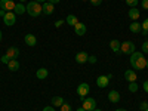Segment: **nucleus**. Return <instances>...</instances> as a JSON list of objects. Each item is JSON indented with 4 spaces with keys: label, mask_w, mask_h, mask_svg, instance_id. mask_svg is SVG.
Segmentation results:
<instances>
[{
    "label": "nucleus",
    "mask_w": 148,
    "mask_h": 111,
    "mask_svg": "<svg viewBox=\"0 0 148 111\" xmlns=\"http://www.w3.org/2000/svg\"><path fill=\"white\" fill-rule=\"evenodd\" d=\"M130 65L133 67V70H144L147 67V59H145L144 53L135 51L130 55Z\"/></svg>",
    "instance_id": "f257e3e1"
},
{
    "label": "nucleus",
    "mask_w": 148,
    "mask_h": 111,
    "mask_svg": "<svg viewBox=\"0 0 148 111\" xmlns=\"http://www.w3.org/2000/svg\"><path fill=\"white\" fill-rule=\"evenodd\" d=\"M27 14L30 16H39L40 14H43V9H42V5L37 3V2H30L27 3Z\"/></svg>",
    "instance_id": "f03ea898"
},
{
    "label": "nucleus",
    "mask_w": 148,
    "mask_h": 111,
    "mask_svg": "<svg viewBox=\"0 0 148 111\" xmlns=\"http://www.w3.org/2000/svg\"><path fill=\"white\" fill-rule=\"evenodd\" d=\"M120 51H121V53H126V55H132L133 52H135V45H133V42H123L121 45H120Z\"/></svg>",
    "instance_id": "7ed1b4c3"
},
{
    "label": "nucleus",
    "mask_w": 148,
    "mask_h": 111,
    "mask_svg": "<svg viewBox=\"0 0 148 111\" xmlns=\"http://www.w3.org/2000/svg\"><path fill=\"white\" fill-rule=\"evenodd\" d=\"M3 22H5V25H8V27L15 25V22H16L15 12H6V15L3 16Z\"/></svg>",
    "instance_id": "20e7f679"
},
{
    "label": "nucleus",
    "mask_w": 148,
    "mask_h": 111,
    "mask_svg": "<svg viewBox=\"0 0 148 111\" xmlns=\"http://www.w3.org/2000/svg\"><path fill=\"white\" fill-rule=\"evenodd\" d=\"M82 107L86 111H93L96 108V101L93 99V98H84V101L82 102Z\"/></svg>",
    "instance_id": "39448f33"
},
{
    "label": "nucleus",
    "mask_w": 148,
    "mask_h": 111,
    "mask_svg": "<svg viewBox=\"0 0 148 111\" xmlns=\"http://www.w3.org/2000/svg\"><path fill=\"white\" fill-rule=\"evenodd\" d=\"M0 9H3L6 12H14L15 2L14 0H0Z\"/></svg>",
    "instance_id": "423d86ee"
},
{
    "label": "nucleus",
    "mask_w": 148,
    "mask_h": 111,
    "mask_svg": "<svg viewBox=\"0 0 148 111\" xmlns=\"http://www.w3.org/2000/svg\"><path fill=\"white\" fill-rule=\"evenodd\" d=\"M89 90H90V86H89L88 83H80V84L77 86V93H79V96H84V98H86V95L89 93Z\"/></svg>",
    "instance_id": "0eeeda50"
},
{
    "label": "nucleus",
    "mask_w": 148,
    "mask_h": 111,
    "mask_svg": "<svg viewBox=\"0 0 148 111\" xmlns=\"http://www.w3.org/2000/svg\"><path fill=\"white\" fill-rule=\"evenodd\" d=\"M74 31H76L77 36H84V34H86V24L77 22L76 25H74Z\"/></svg>",
    "instance_id": "6e6552de"
},
{
    "label": "nucleus",
    "mask_w": 148,
    "mask_h": 111,
    "mask_svg": "<svg viewBox=\"0 0 148 111\" xmlns=\"http://www.w3.org/2000/svg\"><path fill=\"white\" fill-rule=\"evenodd\" d=\"M6 55L10 58V59H16L18 58V55H19V49L18 47H8V51H6Z\"/></svg>",
    "instance_id": "1a4fd4ad"
},
{
    "label": "nucleus",
    "mask_w": 148,
    "mask_h": 111,
    "mask_svg": "<svg viewBox=\"0 0 148 111\" xmlns=\"http://www.w3.org/2000/svg\"><path fill=\"white\" fill-rule=\"evenodd\" d=\"M24 42L27 43V46H36L37 45V37L34 36V34H27L25 37H24Z\"/></svg>",
    "instance_id": "9d476101"
},
{
    "label": "nucleus",
    "mask_w": 148,
    "mask_h": 111,
    "mask_svg": "<svg viewBox=\"0 0 148 111\" xmlns=\"http://www.w3.org/2000/svg\"><path fill=\"white\" fill-rule=\"evenodd\" d=\"M42 9H43V14H45V15H52V14H53V10H55L53 5H52V3H49V2H45L43 6H42Z\"/></svg>",
    "instance_id": "9b49d317"
},
{
    "label": "nucleus",
    "mask_w": 148,
    "mask_h": 111,
    "mask_svg": "<svg viewBox=\"0 0 148 111\" xmlns=\"http://www.w3.org/2000/svg\"><path fill=\"white\" fill-rule=\"evenodd\" d=\"M110 83V79L107 76H99L96 79V84H98V88H107Z\"/></svg>",
    "instance_id": "f8f14e48"
},
{
    "label": "nucleus",
    "mask_w": 148,
    "mask_h": 111,
    "mask_svg": "<svg viewBox=\"0 0 148 111\" xmlns=\"http://www.w3.org/2000/svg\"><path fill=\"white\" fill-rule=\"evenodd\" d=\"M108 99H110V102L117 104V102L120 101V93H119L117 90H111V92H108Z\"/></svg>",
    "instance_id": "ddd939ff"
},
{
    "label": "nucleus",
    "mask_w": 148,
    "mask_h": 111,
    "mask_svg": "<svg viewBox=\"0 0 148 111\" xmlns=\"http://www.w3.org/2000/svg\"><path fill=\"white\" fill-rule=\"evenodd\" d=\"M125 79L130 83V82H136L138 76H136V73H135L133 70H127V71H125Z\"/></svg>",
    "instance_id": "4468645a"
},
{
    "label": "nucleus",
    "mask_w": 148,
    "mask_h": 111,
    "mask_svg": "<svg viewBox=\"0 0 148 111\" xmlns=\"http://www.w3.org/2000/svg\"><path fill=\"white\" fill-rule=\"evenodd\" d=\"M88 58H89V55L86 53V52H79V53L76 55V62L84 64V62H88Z\"/></svg>",
    "instance_id": "2eb2a0df"
},
{
    "label": "nucleus",
    "mask_w": 148,
    "mask_h": 111,
    "mask_svg": "<svg viewBox=\"0 0 148 111\" xmlns=\"http://www.w3.org/2000/svg\"><path fill=\"white\" fill-rule=\"evenodd\" d=\"M127 15H129V18H130L132 21H136V19H138V18L141 16V12H139V10H138L136 8H130V9H129V14H127Z\"/></svg>",
    "instance_id": "dca6fc26"
},
{
    "label": "nucleus",
    "mask_w": 148,
    "mask_h": 111,
    "mask_svg": "<svg viewBox=\"0 0 148 111\" xmlns=\"http://www.w3.org/2000/svg\"><path fill=\"white\" fill-rule=\"evenodd\" d=\"M14 12H15V15H22V14H25V12H27V8L24 6L22 3H18V5H15Z\"/></svg>",
    "instance_id": "f3484780"
},
{
    "label": "nucleus",
    "mask_w": 148,
    "mask_h": 111,
    "mask_svg": "<svg viewBox=\"0 0 148 111\" xmlns=\"http://www.w3.org/2000/svg\"><path fill=\"white\" fill-rule=\"evenodd\" d=\"M8 67H9L10 71H18V70H19V62H18L16 59H10L9 64H8Z\"/></svg>",
    "instance_id": "a211bd4d"
},
{
    "label": "nucleus",
    "mask_w": 148,
    "mask_h": 111,
    "mask_svg": "<svg viewBox=\"0 0 148 111\" xmlns=\"http://www.w3.org/2000/svg\"><path fill=\"white\" fill-rule=\"evenodd\" d=\"M47 70L46 68H39V70H37V73H36V76H37V79H39V80H43V79H46L47 77Z\"/></svg>",
    "instance_id": "6ab92c4d"
},
{
    "label": "nucleus",
    "mask_w": 148,
    "mask_h": 111,
    "mask_svg": "<svg viewBox=\"0 0 148 111\" xmlns=\"http://www.w3.org/2000/svg\"><path fill=\"white\" fill-rule=\"evenodd\" d=\"M62 104H65V101H64L62 96H53V98H52V105H53V107H61Z\"/></svg>",
    "instance_id": "aec40b11"
},
{
    "label": "nucleus",
    "mask_w": 148,
    "mask_h": 111,
    "mask_svg": "<svg viewBox=\"0 0 148 111\" xmlns=\"http://www.w3.org/2000/svg\"><path fill=\"white\" fill-rule=\"evenodd\" d=\"M120 42L119 40H111L110 42V49H111V51H113V52H120Z\"/></svg>",
    "instance_id": "412c9836"
},
{
    "label": "nucleus",
    "mask_w": 148,
    "mask_h": 111,
    "mask_svg": "<svg viewBox=\"0 0 148 111\" xmlns=\"http://www.w3.org/2000/svg\"><path fill=\"white\" fill-rule=\"evenodd\" d=\"M129 30H130L132 33H139V31L142 30V27H141V24H139V22H136V21H133V22L130 24V27H129Z\"/></svg>",
    "instance_id": "4be33fe9"
},
{
    "label": "nucleus",
    "mask_w": 148,
    "mask_h": 111,
    "mask_svg": "<svg viewBox=\"0 0 148 111\" xmlns=\"http://www.w3.org/2000/svg\"><path fill=\"white\" fill-rule=\"evenodd\" d=\"M65 22L68 24V25L74 27V25H76V24L79 22V19H77V16H76V15H68V16H67V19H65Z\"/></svg>",
    "instance_id": "5701e85b"
},
{
    "label": "nucleus",
    "mask_w": 148,
    "mask_h": 111,
    "mask_svg": "<svg viewBox=\"0 0 148 111\" xmlns=\"http://www.w3.org/2000/svg\"><path fill=\"white\" fill-rule=\"evenodd\" d=\"M129 90L133 92V93L138 92V83H136V82H130V83H129Z\"/></svg>",
    "instance_id": "b1692460"
},
{
    "label": "nucleus",
    "mask_w": 148,
    "mask_h": 111,
    "mask_svg": "<svg viewBox=\"0 0 148 111\" xmlns=\"http://www.w3.org/2000/svg\"><path fill=\"white\" fill-rule=\"evenodd\" d=\"M141 27H142V31H144L142 34H144V36H145V34H148V18L141 24Z\"/></svg>",
    "instance_id": "393cba45"
},
{
    "label": "nucleus",
    "mask_w": 148,
    "mask_h": 111,
    "mask_svg": "<svg viewBox=\"0 0 148 111\" xmlns=\"http://www.w3.org/2000/svg\"><path fill=\"white\" fill-rule=\"evenodd\" d=\"M126 3H127V6H130V8H136L138 3H139V0H126Z\"/></svg>",
    "instance_id": "a878e982"
},
{
    "label": "nucleus",
    "mask_w": 148,
    "mask_h": 111,
    "mask_svg": "<svg viewBox=\"0 0 148 111\" xmlns=\"http://www.w3.org/2000/svg\"><path fill=\"white\" fill-rule=\"evenodd\" d=\"M9 61H10V58H9L6 53H5L2 58H0V62H2V64H9Z\"/></svg>",
    "instance_id": "bb28decb"
},
{
    "label": "nucleus",
    "mask_w": 148,
    "mask_h": 111,
    "mask_svg": "<svg viewBox=\"0 0 148 111\" xmlns=\"http://www.w3.org/2000/svg\"><path fill=\"white\" fill-rule=\"evenodd\" d=\"M61 111H73V108L70 104H62L61 105Z\"/></svg>",
    "instance_id": "cd10ccee"
},
{
    "label": "nucleus",
    "mask_w": 148,
    "mask_h": 111,
    "mask_svg": "<svg viewBox=\"0 0 148 111\" xmlns=\"http://www.w3.org/2000/svg\"><path fill=\"white\" fill-rule=\"evenodd\" d=\"M142 52H145V53H148V40L142 43Z\"/></svg>",
    "instance_id": "c85d7f7f"
},
{
    "label": "nucleus",
    "mask_w": 148,
    "mask_h": 111,
    "mask_svg": "<svg viewBox=\"0 0 148 111\" xmlns=\"http://www.w3.org/2000/svg\"><path fill=\"white\" fill-rule=\"evenodd\" d=\"M89 2H90L93 6H99V5L102 3V0H89Z\"/></svg>",
    "instance_id": "c756f323"
},
{
    "label": "nucleus",
    "mask_w": 148,
    "mask_h": 111,
    "mask_svg": "<svg viewBox=\"0 0 148 111\" xmlns=\"http://www.w3.org/2000/svg\"><path fill=\"white\" fill-rule=\"evenodd\" d=\"M139 108H141L142 111H145V110L148 108V102H141V105H139Z\"/></svg>",
    "instance_id": "7c9ffc66"
},
{
    "label": "nucleus",
    "mask_w": 148,
    "mask_h": 111,
    "mask_svg": "<svg viewBox=\"0 0 148 111\" xmlns=\"http://www.w3.org/2000/svg\"><path fill=\"white\" fill-rule=\"evenodd\" d=\"M141 5H142V8H144V9H148V0H142Z\"/></svg>",
    "instance_id": "2f4dec72"
},
{
    "label": "nucleus",
    "mask_w": 148,
    "mask_h": 111,
    "mask_svg": "<svg viewBox=\"0 0 148 111\" xmlns=\"http://www.w3.org/2000/svg\"><path fill=\"white\" fill-rule=\"evenodd\" d=\"M43 111H55V107H53V105H52V107H51V105H49V107H45Z\"/></svg>",
    "instance_id": "473e14b6"
},
{
    "label": "nucleus",
    "mask_w": 148,
    "mask_h": 111,
    "mask_svg": "<svg viewBox=\"0 0 148 111\" xmlns=\"http://www.w3.org/2000/svg\"><path fill=\"white\" fill-rule=\"evenodd\" d=\"M88 61H89V62H92V64H95L96 62V56H89Z\"/></svg>",
    "instance_id": "72a5a7b5"
},
{
    "label": "nucleus",
    "mask_w": 148,
    "mask_h": 111,
    "mask_svg": "<svg viewBox=\"0 0 148 111\" xmlns=\"http://www.w3.org/2000/svg\"><path fill=\"white\" fill-rule=\"evenodd\" d=\"M62 22H64L62 19H59V21H56V22H55V27H56V28H59L61 25H62Z\"/></svg>",
    "instance_id": "f704fd0d"
},
{
    "label": "nucleus",
    "mask_w": 148,
    "mask_h": 111,
    "mask_svg": "<svg viewBox=\"0 0 148 111\" xmlns=\"http://www.w3.org/2000/svg\"><path fill=\"white\" fill-rule=\"evenodd\" d=\"M142 88H144V90L148 93V80H145V82H144V86H142Z\"/></svg>",
    "instance_id": "c9c22d12"
},
{
    "label": "nucleus",
    "mask_w": 148,
    "mask_h": 111,
    "mask_svg": "<svg viewBox=\"0 0 148 111\" xmlns=\"http://www.w3.org/2000/svg\"><path fill=\"white\" fill-rule=\"evenodd\" d=\"M47 2H49V3H52V5H56V3L61 2V0H47Z\"/></svg>",
    "instance_id": "e433bc0d"
},
{
    "label": "nucleus",
    "mask_w": 148,
    "mask_h": 111,
    "mask_svg": "<svg viewBox=\"0 0 148 111\" xmlns=\"http://www.w3.org/2000/svg\"><path fill=\"white\" fill-rule=\"evenodd\" d=\"M6 15V10H3V9H0V16H5Z\"/></svg>",
    "instance_id": "4c0bfd02"
},
{
    "label": "nucleus",
    "mask_w": 148,
    "mask_h": 111,
    "mask_svg": "<svg viewBox=\"0 0 148 111\" xmlns=\"http://www.w3.org/2000/svg\"><path fill=\"white\" fill-rule=\"evenodd\" d=\"M34 2H37V3H45V2H47V0H34Z\"/></svg>",
    "instance_id": "58836bf2"
},
{
    "label": "nucleus",
    "mask_w": 148,
    "mask_h": 111,
    "mask_svg": "<svg viewBox=\"0 0 148 111\" xmlns=\"http://www.w3.org/2000/svg\"><path fill=\"white\" fill-rule=\"evenodd\" d=\"M76 111H86V110H84V108H83V107H80V108H77V110H76Z\"/></svg>",
    "instance_id": "ea45409f"
},
{
    "label": "nucleus",
    "mask_w": 148,
    "mask_h": 111,
    "mask_svg": "<svg viewBox=\"0 0 148 111\" xmlns=\"http://www.w3.org/2000/svg\"><path fill=\"white\" fill-rule=\"evenodd\" d=\"M116 111H126V110H125V108H117Z\"/></svg>",
    "instance_id": "a19ab883"
},
{
    "label": "nucleus",
    "mask_w": 148,
    "mask_h": 111,
    "mask_svg": "<svg viewBox=\"0 0 148 111\" xmlns=\"http://www.w3.org/2000/svg\"><path fill=\"white\" fill-rule=\"evenodd\" d=\"M2 37H3V36H2V31H0V42H2Z\"/></svg>",
    "instance_id": "79ce46f5"
},
{
    "label": "nucleus",
    "mask_w": 148,
    "mask_h": 111,
    "mask_svg": "<svg viewBox=\"0 0 148 111\" xmlns=\"http://www.w3.org/2000/svg\"><path fill=\"white\" fill-rule=\"evenodd\" d=\"M19 2H21V3H22V2H27V0H19Z\"/></svg>",
    "instance_id": "37998d69"
},
{
    "label": "nucleus",
    "mask_w": 148,
    "mask_h": 111,
    "mask_svg": "<svg viewBox=\"0 0 148 111\" xmlns=\"http://www.w3.org/2000/svg\"><path fill=\"white\" fill-rule=\"evenodd\" d=\"M93 111H102V110H96V108H95V110H93Z\"/></svg>",
    "instance_id": "c03bdc74"
},
{
    "label": "nucleus",
    "mask_w": 148,
    "mask_h": 111,
    "mask_svg": "<svg viewBox=\"0 0 148 111\" xmlns=\"http://www.w3.org/2000/svg\"><path fill=\"white\" fill-rule=\"evenodd\" d=\"M147 68H148V59H147Z\"/></svg>",
    "instance_id": "a18cd8bd"
},
{
    "label": "nucleus",
    "mask_w": 148,
    "mask_h": 111,
    "mask_svg": "<svg viewBox=\"0 0 148 111\" xmlns=\"http://www.w3.org/2000/svg\"><path fill=\"white\" fill-rule=\"evenodd\" d=\"M82 2H86V0H82Z\"/></svg>",
    "instance_id": "49530a36"
},
{
    "label": "nucleus",
    "mask_w": 148,
    "mask_h": 111,
    "mask_svg": "<svg viewBox=\"0 0 148 111\" xmlns=\"http://www.w3.org/2000/svg\"><path fill=\"white\" fill-rule=\"evenodd\" d=\"M145 111H148V108H147V110H145Z\"/></svg>",
    "instance_id": "de8ad7c7"
},
{
    "label": "nucleus",
    "mask_w": 148,
    "mask_h": 111,
    "mask_svg": "<svg viewBox=\"0 0 148 111\" xmlns=\"http://www.w3.org/2000/svg\"><path fill=\"white\" fill-rule=\"evenodd\" d=\"M147 36H148V34H147Z\"/></svg>",
    "instance_id": "09e8293b"
}]
</instances>
